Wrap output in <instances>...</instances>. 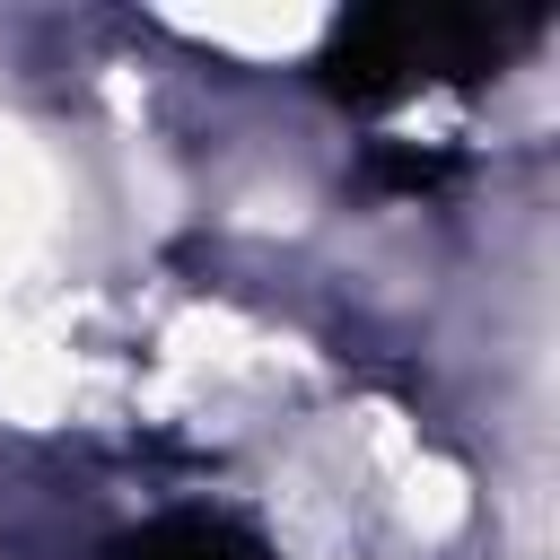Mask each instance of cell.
Segmentation results:
<instances>
[{
    "label": "cell",
    "mask_w": 560,
    "mask_h": 560,
    "mask_svg": "<svg viewBox=\"0 0 560 560\" xmlns=\"http://www.w3.org/2000/svg\"><path fill=\"white\" fill-rule=\"evenodd\" d=\"M105 560H271V542L236 516H210V508H175L140 534H122Z\"/></svg>",
    "instance_id": "obj_2"
},
{
    "label": "cell",
    "mask_w": 560,
    "mask_h": 560,
    "mask_svg": "<svg viewBox=\"0 0 560 560\" xmlns=\"http://www.w3.org/2000/svg\"><path fill=\"white\" fill-rule=\"evenodd\" d=\"M534 26H542V9H420V0L350 9V18L324 35L315 79H324L341 105H394V96H411V88H429V79H472V70H490V61L516 52Z\"/></svg>",
    "instance_id": "obj_1"
}]
</instances>
